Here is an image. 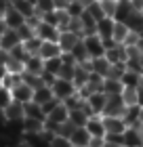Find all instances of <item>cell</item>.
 <instances>
[{
    "label": "cell",
    "instance_id": "cell-1",
    "mask_svg": "<svg viewBox=\"0 0 143 147\" xmlns=\"http://www.w3.org/2000/svg\"><path fill=\"white\" fill-rule=\"evenodd\" d=\"M51 90H53V95H55V99H59V101H65L67 97H72V95L78 92L76 84H74L72 80H63V78H57L55 82L51 84Z\"/></svg>",
    "mask_w": 143,
    "mask_h": 147
},
{
    "label": "cell",
    "instance_id": "cell-2",
    "mask_svg": "<svg viewBox=\"0 0 143 147\" xmlns=\"http://www.w3.org/2000/svg\"><path fill=\"white\" fill-rule=\"evenodd\" d=\"M82 42H84V49H86V53H88V59L105 57V46H103V40H101L97 34L82 36Z\"/></svg>",
    "mask_w": 143,
    "mask_h": 147
},
{
    "label": "cell",
    "instance_id": "cell-3",
    "mask_svg": "<svg viewBox=\"0 0 143 147\" xmlns=\"http://www.w3.org/2000/svg\"><path fill=\"white\" fill-rule=\"evenodd\" d=\"M34 32H36V36L42 40V42H57V40H59V34H61L59 28H55V25L42 21V19L38 21V25L34 28Z\"/></svg>",
    "mask_w": 143,
    "mask_h": 147
},
{
    "label": "cell",
    "instance_id": "cell-4",
    "mask_svg": "<svg viewBox=\"0 0 143 147\" xmlns=\"http://www.w3.org/2000/svg\"><path fill=\"white\" fill-rule=\"evenodd\" d=\"M11 97H13V101H19V103H30L32 99H34V88L28 84V82H17L15 86L11 88Z\"/></svg>",
    "mask_w": 143,
    "mask_h": 147
},
{
    "label": "cell",
    "instance_id": "cell-5",
    "mask_svg": "<svg viewBox=\"0 0 143 147\" xmlns=\"http://www.w3.org/2000/svg\"><path fill=\"white\" fill-rule=\"evenodd\" d=\"M122 145L124 147H139L143 145V130L139 126H126V130L122 132Z\"/></svg>",
    "mask_w": 143,
    "mask_h": 147
},
{
    "label": "cell",
    "instance_id": "cell-6",
    "mask_svg": "<svg viewBox=\"0 0 143 147\" xmlns=\"http://www.w3.org/2000/svg\"><path fill=\"white\" fill-rule=\"evenodd\" d=\"M124 109H126V103H124V99L120 95H107L103 116H122Z\"/></svg>",
    "mask_w": 143,
    "mask_h": 147
},
{
    "label": "cell",
    "instance_id": "cell-7",
    "mask_svg": "<svg viewBox=\"0 0 143 147\" xmlns=\"http://www.w3.org/2000/svg\"><path fill=\"white\" fill-rule=\"evenodd\" d=\"M86 105H88V109H91L93 116H103V109H105V101H107V95L103 90H99V92H93L88 99H84Z\"/></svg>",
    "mask_w": 143,
    "mask_h": 147
},
{
    "label": "cell",
    "instance_id": "cell-8",
    "mask_svg": "<svg viewBox=\"0 0 143 147\" xmlns=\"http://www.w3.org/2000/svg\"><path fill=\"white\" fill-rule=\"evenodd\" d=\"M105 124V135H122L126 130V124L122 116H101Z\"/></svg>",
    "mask_w": 143,
    "mask_h": 147
},
{
    "label": "cell",
    "instance_id": "cell-9",
    "mask_svg": "<svg viewBox=\"0 0 143 147\" xmlns=\"http://www.w3.org/2000/svg\"><path fill=\"white\" fill-rule=\"evenodd\" d=\"M21 124H23V137H34V135H42L44 132V120H40V118L25 116Z\"/></svg>",
    "mask_w": 143,
    "mask_h": 147
},
{
    "label": "cell",
    "instance_id": "cell-10",
    "mask_svg": "<svg viewBox=\"0 0 143 147\" xmlns=\"http://www.w3.org/2000/svg\"><path fill=\"white\" fill-rule=\"evenodd\" d=\"M80 40H82V36H80V34H76V32H72V30H63V32L59 34V40H57V42H59V46H61V51H63V53H70L74 46L80 42Z\"/></svg>",
    "mask_w": 143,
    "mask_h": 147
},
{
    "label": "cell",
    "instance_id": "cell-11",
    "mask_svg": "<svg viewBox=\"0 0 143 147\" xmlns=\"http://www.w3.org/2000/svg\"><path fill=\"white\" fill-rule=\"evenodd\" d=\"M2 19H4V23H6V28H9V30H19L25 21H28V19H25L19 11H15L13 6L2 15Z\"/></svg>",
    "mask_w": 143,
    "mask_h": 147
},
{
    "label": "cell",
    "instance_id": "cell-12",
    "mask_svg": "<svg viewBox=\"0 0 143 147\" xmlns=\"http://www.w3.org/2000/svg\"><path fill=\"white\" fill-rule=\"evenodd\" d=\"M2 116L4 120H23L25 118V109H23V103H19V101H11L6 107L2 109Z\"/></svg>",
    "mask_w": 143,
    "mask_h": 147
},
{
    "label": "cell",
    "instance_id": "cell-13",
    "mask_svg": "<svg viewBox=\"0 0 143 147\" xmlns=\"http://www.w3.org/2000/svg\"><path fill=\"white\" fill-rule=\"evenodd\" d=\"M84 128L91 132V137H103L105 139V124H103V118L101 116H91L86 120Z\"/></svg>",
    "mask_w": 143,
    "mask_h": 147
},
{
    "label": "cell",
    "instance_id": "cell-14",
    "mask_svg": "<svg viewBox=\"0 0 143 147\" xmlns=\"http://www.w3.org/2000/svg\"><path fill=\"white\" fill-rule=\"evenodd\" d=\"M13 9L19 11L25 19H32V17H36V15H38L34 0H13Z\"/></svg>",
    "mask_w": 143,
    "mask_h": 147
},
{
    "label": "cell",
    "instance_id": "cell-15",
    "mask_svg": "<svg viewBox=\"0 0 143 147\" xmlns=\"http://www.w3.org/2000/svg\"><path fill=\"white\" fill-rule=\"evenodd\" d=\"M114 25H116V19L114 17H103L97 21V36L103 40V38H114Z\"/></svg>",
    "mask_w": 143,
    "mask_h": 147
},
{
    "label": "cell",
    "instance_id": "cell-16",
    "mask_svg": "<svg viewBox=\"0 0 143 147\" xmlns=\"http://www.w3.org/2000/svg\"><path fill=\"white\" fill-rule=\"evenodd\" d=\"M105 59L110 63H126V44H116L105 51Z\"/></svg>",
    "mask_w": 143,
    "mask_h": 147
},
{
    "label": "cell",
    "instance_id": "cell-17",
    "mask_svg": "<svg viewBox=\"0 0 143 147\" xmlns=\"http://www.w3.org/2000/svg\"><path fill=\"white\" fill-rule=\"evenodd\" d=\"M91 132H88L84 126H78L76 130L72 132V137H70V141L74 147H88V143H91Z\"/></svg>",
    "mask_w": 143,
    "mask_h": 147
},
{
    "label": "cell",
    "instance_id": "cell-18",
    "mask_svg": "<svg viewBox=\"0 0 143 147\" xmlns=\"http://www.w3.org/2000/svg\"><path fill=\"white\" fill-rule=\"evenodd\" d=\"M133 13H135V9L131 6V2H128V0H118V6H116L114 19H116V21H120V23H126L128 19H131Z\"/></svg>",
    "mask_w": 143,
    "mask_h": 147
},
{
    "label": "cell",
    "instance_id": "cell-19",
    "mask_svg": "<svg viewBox=\"0 0 143 147\" xmlns=\"http://www.w3.org/2000/svg\"><path fill=\"white\" fill-rule=\"evenodd\" d=\"M67 118H70V109L63 105V101H61L55 109H53L49 116H46V120L49 122H53V124H63V122H67Z\"/></svg>",
    "mask_w": 143,
    "mask_h": 147
},
{
    "label": "cell",
    "instance_id": "cell-20",
    "mask_svg": "<svg viewBox=\"0 0 143 147\" xmlns=\"http://www.w3.org/2000/svg\"><path fill=\"white\" fill-rule=\"evenodd\" d=\"M139 116H141V105H126L122 120L126 126H139Z\"/></svg>",
    "mask_w": 143,
    "mask_h": 147
},
{
    "label": "cell",
    "instance_id": "cell-21",
    "mask_svg": "<svg viewBox=\"0 0 143 147\" xmlns=\"http://www.w3.org/2000/svg\"><path fill=\"white\" fill-rule=\"evenodd\" d=\"M17 44H21V38H19L17 30H6L2 34V38H0V49L11 51V49H15Z\"/></svg>",
    "mask_w": 143,
    "mask_h": 147
},
{
    "label": "cell",
    "instance_id": "cell-22",
    "mask_svg": "<svg viewBox=\"0 0 143 147\" xmlns=\"http://www.w3.org/2000/svg\"><path fill=\"white\" fill-rule=\"evenodd\" d=\"M61 46L59 42H42V46H40V51H38V55L44 59H53V57H61Z\"/></svg>",
    "mask_w": 143,
    "mask_h": 147
},
{
    "label": "cell",
    "instance_id": "cell-23",
    "mask_svg": "<svg viewBox=\"0 0 143 147\" xmlns=\"http://www.w3.org/2000/svg\"><path fill=\"white\" fill-rule=\"evenodd\" d=\"M28 74H36V76H40V74L44 71V59L40 55H30L28 61H25V69Z\"/></svg>",
    "mask_w": 143,
    "mask_h": 147
},
{
    "label": "cell",
    "instance_id": "cell-24",
    "mask_svg": "<svg viewBox=\"0 0 143 147\" xmlns=\"http://www.w3.org/2000/svg\"><path fill=\"white\" fill-rule=\"evenodd\" d=\"M120 82L124 86H133V88H139L143 84V74H137L133 69H124V74L120 76Z\"/></svg>",
    "mask_w": 143,
    "mask_h": 147
},
{
    "label": "cell",
    "instance_id": "cell-25",
    "mask_svg": "<svg viewBox=\"0 0 143 147\" xmlns=\"http://www.w3.org/2000/svg\"><path fill=\"white\" fill-rule=\"evenodd\" d=\"M120 97L124 99L126 105H141V92L139 88H133V86H124L120 92Z\"/></svg>",
    "mask_w": 143,
    "mask_h": 147
},
{
    "label": "cell",
    "instance_id": "cell-26",
    "mask_svg": "<svg viewBox=\"0 0 143 147\" xmlns=\"http://www.w3.org/2000/svg\"><path fill=\"white\" fill-rule=\"evenodd\" d=\"M53 97H55V95H53L51 86L42 84V86H38V88H34V99H32V101H36L38 105H44L46 101H51Z\"/></svg>",
    "mask_w": 143,
    "mask_h": 147
},
{
    "label": "cell",
    "instance_id": "cell-27",
    "mask_svg": "<svg viewBox=\"0 0 143 147\" xmlns=\"http://www.w3.org/2000/svg\"><path fill=\"white\" fill-rule=\"evenodd\" d=\"M91 65H93V71L99 74V76L107 78L110 76V69H112V63L107 61L105 57H97V59H91Z\"/></svg>",
    "mask_w": 143,
    "mask_h": 147
},
{
    "label": "cell",
    "instance_id": "cell-28",
    "mask_svg": "<svg viewBox=\"0 0 143 147\" xmlns=\"http://www.w3.org/2000/svg\"><path fill=\"white\" fill-rule=\"evenodd\" d=\"M122 88H124V84L118 78H105L103 80V92L105 95H120Z\"/></svg>",
    "mask_w": 143,
    "mask_h": 147
},
{
    "label": "cell",
    "instance_id": "cell-29",
    "mask_svg": "<svg viewBox=\"0 0 143 147\" xmlns=\"http://www.w3.org/2000/svg\"><path fill=\"white\" fill-rule=\"evenodd\" d=\"M128 34H131L128 25H126V23L116 21V25H114V40H116V42H118V44H124V42H126V38H128Z\"/></svg>",
    "mask_w": 143,
    "mask_h": 147
},
{
    "label": "cell",
    "instance_id": "cell-30",
    "mask_svg": "<svg viewBox=\"0 0 143 147\" xmlns=\"http://www.w3.org/2000/svg\"><path fill=\"white\" fill-rule=\"evenodd\" d=\"M23 109H25V116H30V118H40V120H46L44 111H42V105H38L36 101L25 103V105H23Z\"/></svg>",
    "mask_w": 143,
    "mask_h": 147
},
{
    "label": "cell",
    "instance_id": "cell-31",
    "mask_svg": "<svg viewBox=\"0 0 143 147\" xmlns=\"http://www.w3.org/2000/svg\"><path fill=\"white\" fill-rule=\"evenodd\" d=\"M126 25H128V30H131V32L143 34V13H137V11H135L133 15H131V19L126 21Z\"/></svg>",
    "mask_w": 143,
    "mask_h": 147
},
{
    "label": "cell",
    "instance_id": "cell-32",
    "mask_svg": "<svg viewBox=\"0 0 143 147\" xmlns=\"http://www.w3.org/2000/svg\"><path fill=\"white\" fill-rule=\"evenodd\" d=\"M88 118H91V116H88L84 109H74V111H70V118H67V120H70L74 126H84Z\"/></svg>",
    "mask_w": 143,
    "mask_h": 147
},
{
    "label": "cell",
    "instance_id": "cell-33",
    "mask_svg": "<svg viewBox=\"0 0 143 147\" xmlns=\"http://www.w3.org/2000/svg\"><path fill=\"white\" fill-rule=\"evenodd\" d=\"M9 53H11V59H15V61H19V63H23V65H25V61H28V57H30V53L25 51V46H23V42H21V44H17L15 49H11Z\"/></svg>",
    "mask_w": 143,
    "mask_h": 147
},
{
    "label": "cell",
    "instance_id": "cell-34",
    "mask_svg": "<svg viewBox=\"0 0 143 147\" xmlns=\"http://www.w3.org/2000/svg\"><path fill=\"white\" fill-rule=\"evenodd\" d=\"M72 55H74V59H76V63H84V61H88V53H86V49H84V42L80 40V42L74 46V49L70 51Z\"/></svg>",
    "mask_w": 143,
    "mask_h": 147
},
{
    "label": "cell",
    "instance_id": "cell-35",
    "mask_svg": "<svg viewBox=\"0 0 143 147\" xmlns=\"http://www.w3.org/2000/svg\"><path fill=\"white\" fill-rule=\"evenodd\" d=\"M61 65H63L61 57L46 59V61H44V71H49V74H55V76H59V71H61Z\"/></svg>",
    "mask_w": 143,
    "mask_h": 147
},
{
    "label": "cell",
    "instance_id": "cell-36",
    "mask_svg": "<svg viewBox=\"0 0 143 147\" xmlns=\"http://www.w3.org/2000/svg\"><path fill=\"white\" fill-rule=\"evenodd\" d=\"M23 46H25V51H28L30 55H38L40 46H42V40H40L38 36H32L30 40H25V42H23Z\"/></svg>",
    "mask_w": 143,
    "mask_h": 147
},
{
    "label": "cell",
    "instance_id": "cell-37",
    "mask_svg": "<svg viewBox=\"0 0 143 147\" xmlns=\"http://www.w3.org/2000/svg\"><path fill=\"white\" fill-rule=\"evenodd\" d=\"M101 11H103L105 17H114L116 15V6H118V0H99Z\"/></svg>",
    "mask_w": 143,
    "mask_h": 147
},
{
    "label": "cell",
    "instance_id": "cell-38",
    "mask_svg": "<svg viewBox=\"0 0 143 147\" xmlns=\"http://www.w3.org/2000/svg\"><path fill=\"white\" fill-rule=\"evenodd\" d=\"M17 34H19V38H21V42H25V40H30L32 36H36V32H34V25H32V23L25 21L21 28L17 30Z\"/></svg>",
    "mask_w": 143,
    "mask_h": 147
},
{
    "label": "cell",
    "instance_id": "cell-39",
    "mask_svg": "<svg viewBox=\"0 0 143 147\" xmlns=\"http://www.w3.org/2000/svg\"><path fill=\"white\" fill-rule=\"evenodd\" d=\"M49 147H74V145H72L70 139L63 137V135H53L51 141H49Z\"/></svg>",
    "mask_w": 143,
    "mask_h": 147
},
{
    "label": "cell",
    "instance_id": "cell-40",
    "mask_svg": "<svg viewBox=\"0 0 143 147\" xmlns=\"http://www.w3.org/2000/svg\"><path fill=\"white\" fill-rule=\"evenodd\" d=\"M34 4H36L38 15H42V13H49V11L55 9V0H34Z\"/></svg>",
    "mask_w": 143,
    "mask_h": 147
},
{
    "label": "cell",
    "instance_id": "cell-41",
    "mask_svg": "<svg viewBox=\"0 0 143 147\" xmlns=\"http://www.w3.org/2000/svg\"><path fill=\"white\" fill-rule=\"evenodd\" d=\"M74 74H76V63H63L61 65V71L57 78H63V80H74Z\"/></svg>",
    "mask_w": 143,
    "mask_h": 147
},
{
    "label": "cell",
    "instance_id": "cell-42",
    "mask_svg": "<svg viewBox=\"0 0 143 147\" xmlns=\"http://www.w3.org/2000/svg\"><path fill=\"white\" fill-rule=\"evenodd\" d=\"M11 101H13L11 90L6 88V86H2V84H0V111H2V109H4V107H6V105H9Z\"/></svg>",
    "mask_w": 143,
    "mask_h": 147
},
{
    "label": "cell",
    "instance_id": "cell-43",
    "mask_svg": "<svg viewBox=\"0 0 143 147\" xmlns=\"http://www.w3.org/2000/svg\"><path fill=\"white\" fill-rule=\"evenodd\" d=\"M65 11L70 13L72 17H80V15H82V11H84V6L80 4L78 0H72V2L67 4V6H65Z\"/></svg>",
    "mask_w": 143,
    "mask_h": 147
},
{
    "label": "cell",
    "instance_id": "cell-44",
    "mask_svg": "<svg viewBox=\"0 0 143 147\" xmlns=\"http://www.w3.org/2000/svg\"><path fill=\"white\" fill-rule=\"evenodd\" d=\"M86 11L91 13V15H93L95 19H97V21H99V19H103V17H105V15H103V11H101V4H99V0H97V2H93V4L88 6Z\"/></svg>",
    "mask_w": 143,
    "mask_h": 147
},
{
    "label": "cell",
    "instance_id": "cell-45",
    "mask_svg": "<svg viewBox=\"0 0 143 147\" xmlns=\"http://www.w3.org/2000/svg\"><path fill=\"white\" fill-rule=\"evenodd\" d=\"M59 103H61V101H59V99H55V97H53L51 101H46V103L42 105V111H44V116H49V113H51L53 109H55V107H57Z\"/></svg>",
    "mask_w": 143,
    "mask_h": 147
},
{
    "label": "cell",
    "instance_id": "cell-46",
    "mask_svg": "<svg viewBox=\"0 0 143 147\" xmlns=\"http://www.w3.org/2000/svg\"><path fill=\"white\" fill-rule=\"evenodd\" d=\"M9 59H11V53L6 49H0V65H6V63H9Z\"/></svg>",
    "mask_w": 143,
    "mask_h": 147
},
{
    "label": "cell",
    "instance_id": "cell-47",
    "mask_svg": "<svg viewBox=\"0 0 143 147\" xmlns=\"http://www.w3.org/2000/svg\"><path fill=\"white\" fill-rule=\"evenodd\" d=\"M11 6H13V0H0V15H4Z\"/></svg>",
    "mask_w": 143,
    "mask_h": 147
},
{
    "label": "cell",
    "instance_id": "cell-48",
    "mask_svg": "<svg viewBox=\"0 0 143 147\" xmlns=\"http://www.w3.org/2000/svg\"><path fill=\"white\" fill-rule=\"evenodd\" d=\"M128 2H131V6L137 13H143V0H128Z\"/></svg>",
    "mask_w": 143,
    "mask_h": 147
},
{
    "label": "cell",
    "instance_id": "cell-49",
    "mask_svg": "<svg viewBox=\"0 0 143 147\" xmlns=\"http://www.w3.org/2000/svg\"><path fill=\"white\" fill-rule=\"evenodd\" d=\"M11 147H32V145H30V141H28V139H19V141H15Z\"/></svg>",
    "mask_w": 143,
    "mask_h": 147
},
{
    "label": "cell",
    "instance_id": "cell-50",
    "mask_svg": "<svg viewBox=\"0 0 143 147\" xmlns=\"http://www.w3.org/2000/svg\"><path fill=\"white\" fill-rule=\"evenodd\" d=\"M72 0H55V9H65Z\"/></svg>",
    "mask_w": 143,
    "mask_h": 147
},
{
    "label": "cell",
    "instance_id": "cell-51",
    "mask_svg": "<svg viewBox=\"0 0 143 147\" xmlns=\"http://www.w3.org/2000/svg\"><path fill=\"white\" fill-rule=\"evenodd\" d=\"M6 30H9V28H6V23H4V19L2 17H0V38H2V34H4V32Z\"/></svg>",
    "mask_w": 143,
    "mask_h": 147
},
{
    "label": "cell",
    "instance_id": "cell-52",
    "mask_svg": "<svg viewBox=\"0 0 143 147\" xmlns=\"http://www.w3.org/2000/svg\"><path fill=\"white\" fill-rule=\"evenodd\" d=\"M6 65H0V84H2V80H4V76H6Z\"/></svg>",
    "mask_w": 143,
    "mask_h": 147
},
{
    "label": "cell",
    "instance_id": "cell-53",
    "mask_svg": "<svg viewBox=\"0 0 143 147\" xmlns=\"http://www.w3.org/2000/svg\"><path fill=\"white\" fill-rule=\"evenodd\" d=\"M78 2H80V4H82V6H84V9H88V6H91L93 2H97V0H78Z\"/></svg>",
    "mask_w": 143,
    "mask_h": 147
},
{
    "label": "cell",
    "instance_id": "cell-54",
    "mask_svg": "<svg viewBox=\"0 0 143 147\" xmlns=\"http://www.w3.org/2000/svg\"><path fill=\"white\" fill-rule=\"evenodd\" d=\"M101 147H124V145H120V143H110V141H105Z\"/></svg>",
    "mask_w": 143,
    "mask_h": 147
},
{
    "label": "cell",
    "instance_id": "cell-55",
    "mask_svg": "<svg viewBox=\"0 0 143 147\" xmlns=\"http://www.w3.org/2000/svg\"><path fill=\"white\" fill-rule=\"evenodd\" d=\"M139 124L143 126V105H141V116H139Z\"/></svg>",
    "mask_w": 143,
    "mask_h": 147
},
{
    "label": "cell",
    "instance_id": "cell-56",
    "mask_svg": "<svg viewBox=\"0 0 143 147\" xmlns=\"http://www.w3.org/2000/svg\"><path fill=\"white\" fill-rule=\"evenodd\" d=\"M141 65H143V53H141Z\"/></svg>",
    "mask_w": 143,
    "mask_h": 147
},
{
    "label": "cell",
    "instance_id": "cell-57",
    "mask_svg": "<svg viewBox=\"0 0 143 147\" xmlns=\"http://www.w3.org/2000/svg\"><path fill=\"white\" fill-rule=\"evenodd\" d=\"M141 105H143V99H141Z\"/></svg>",
    "mask_w": 143,
    "mask_h": 147
},
{
    "label": "cell",
    "instance_id": "cell-58",
    "mask_svg": "<svg viewBox=\"0 0 143 147\" xmlns=\"http://www.w3.org/2000/svg\"><path fill=\"white\" fill-rule=\"evenodd\" d=\"M139 147H143V145H139Z\"/></svg>",
    "mask_w": 143,
    "mask_h": 147
},
{
    "label": "cell",
    "instance_id": "cell-59",
    "mask_svg": "<svg viewBox=\"0 0 143 147\" xmlns=\"http://www.w3.org/2000/svg\"><path fill=\"white\" fill-rule=\"evenodd\" d=\"M139 36H143V34H139Z\"/></svg>",
    "mask_w": 143,
    "mask_h": 147
}]
</instances>
